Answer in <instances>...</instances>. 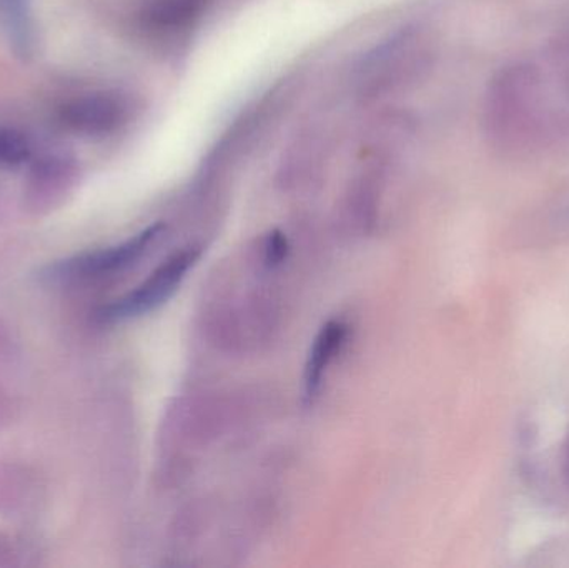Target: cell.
Returning <instances> with one entry per match:
<instances>
[{
    "label": "cell",
    "mask_w": 569,
    "mask_h": 568,
    "mask_svg": "<svg viewBox=\"0 0 569 568\" xmlns=\"http://www.w3.org/2000/svg\"><path fill=\"white\" fill-rule=\"evenodd\" d=\"M565 467H567V476L569 477V442L567 446V457H565Z\"/></svg>",
    "instance_id": "10"
},
{
    "label": "cell",
    "mask_w": 569,
    "mask_h": 568,
    "mask_svg": "<svg viewBox=\"0 0 569 568\" xmlns=\"http://www.w3.org/2000/svg\"><path fill=\"white\" fill-rule=\"evenodd\" d=\"M288 252V242L282 232L276 230L267 237L266 262L269 267L280 266Z\"/></svg>",
    "instance_id": "9"
},
{
    "label": "cell",
    "mask_w": 569,
    "mask_h": 568,
    "mask_svg": "<svg viewBox=\"0 0 569 568\" xmlns=\"http://www.w3.org/2000/svg\"><path fill=\"white\" fill-rule=\"evenodd\" d=\"M132 103L117 90L82 93L67 100L59 119L70 132L86 137H103L117 132L129 122Z\"/></svg>",
    "instance_id": "2"
},
{
    "label": "cell",
    "mask_w": 569,
    "mask_h": 568,
    "mask_svg": "<svg viewBox=\"0 0 569 568\" xmlns=\"http://www.w3.org/2000/svg\"><path fill=\"white\" fill-rule=\"evenodd\" d=\"M163 230L166 227L162 223H157L120 246L60 260L47 269L46 276L52 280H72L119 272L142 259L149 252L150 247L162 237Z\"/></svg>",
    "instance_id": "3"
},
{
    "label": "cell",
    "mask_w": 569,
    "mask_h": 568,
    "mask_svg": "<svg viewBox=\"0 0 569 568\" xmlns=\"http://www.w3.org/2000/svg\"><path fill=\"white\" fill-rule=\"evenodd\" d=\"M213 0H146L140 20L147 29L176 33L190 29L206 16Z\"/></svg>",
    "instance_id": "5"
},
{
    "label": "cell",
    "mask_w": 569,
    "mask_h": 568,
    "mask_svg": "<svg viewBox=\"0 0 569 568\" xmlns=\"http://www.w3.org/2000/svg\"><path fill=\"white\" fill-rule=\"evenodd\" d=\"M79 176L76 160L63 153H47L30 170V190L36 197L56 196L69 189Z\"/></svg>",
    "instance_id": "6"
},
{
    "label": "cell",
    "mask_w": 569,
    "mask_h": 568,
    "mask_svg": "<svg viewBox=\"0 0 569 568\" xmlns=\"http://www.w3.org/2000/svg\"><path fill=\"white\" fill-rule=\"evenodd\" d=\"M32 156L29 140L17 130L0 127V167H17Z\"/></svg>",
    "instance_id": "8"
},
{
    "label": "cell",
    "mask_w": 569,
    "mask_h": 568,
    "mask_svg": "<svg viewBox=\"0 0 569 568\" xmlns=\"http://www.w3.org/2000/svg\"><path fill=\"white\" fill-rule=\"evenodd\" d=\"M0 12L13 50L29 57L36 46L32 0H0Z\"/></svg>",
    "instance_id": "7"
},
{
    "label": "cell",
    "mask_w": 569,
    "mask_h": 568,
    "mask_svg": "<svg viewBox=\"0 0 569 568\" xmlns=\"http://www.w3.org/2000/svg\"><path fill=\"white\" fill-rule=\"evenodd\" d=\"M200 252L202 250L199 247H187V249L173 253L156 272L150 273L146 282L140 283L127 296L103 307L99 313L100 319L103 322H117V320L143 316V313L162 306L179 289L187 272L196 266Z\"/></svg>",
    "instance_id": "1"
},
{
    "label": "cell",
    "mask_w": 569,
    "mask_h": 568,
    "mask_svg": "<svg viewBox=\"0 0 569 568\" xmlns=\"http://www.w3.org/2000/svg\"><path fill=\"white\" fill-rule=\"evenodd\" d=\"M347 332L348 327L343 322L330 320L321 327L320 332L315 337L313 346H311L307 363H305L303 390L307 403L317 399L318 392L323 386L325 373L335 357L340 353L345 339H347Z\"/></svg>",
    "instance_id": "4"
}]
</instances>
